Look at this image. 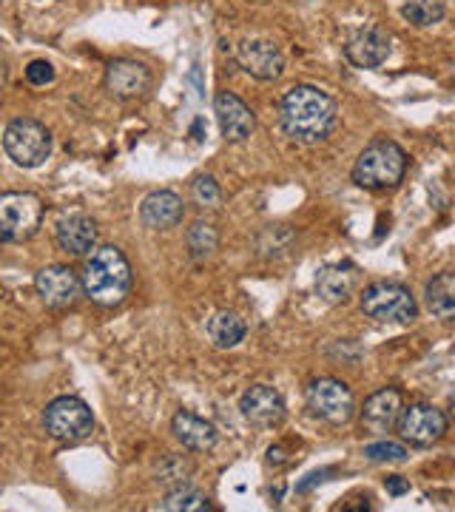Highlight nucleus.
<instances>
[{
  "label": "nucleus",
  "instance_id": "obj_1",
  "mask_svg": "<svg viewBox=\"0 0 455 512\" xmlns=\"http://www.w3.org/2000/svg\"><path fill=\"white\" fill-rule=\"evenodd\" d=\"M279 123L293 143L316 146L328 140L339 123V111L333 97L316 86H293L279 103Z\"/></svg>",
  "mask_w": 455,
  "mask_h": 512
},
{
  "label": "nucleus",
  "instance_id": "obj_2",
  "mask_svg": "<svg viewBox=\"0 0 455 512\" xmlns=\"http://www.w3.org/2000/svg\"><path fill=\"white\" fill-rule=\"evenodd\" d=\"M83 288L94 305L117 308L131 291V265L117 245L94 248L83 271Z\"/></svg>",
  "mask_w": 455,
  "mask_h": 512
},
{
  "label": "nucleus",
  "instance_id": "obj_3",
  "mask_svg": "<svg viewBox=\"0 0 455 512\" xmlns=\"http://www.w3.org/2000/svg\"><path fill=\"white\" fill-rule=\"evenodd\" d=\"M407 171V154L399 143L379 137L359 154L353 165V183L367 191H387L404 180Z\"/></svg>",
  "mask_w": 455,
  "mask_h": 512
},
{
  "label": "nucleus",
  "instance_id": "obj_4",
  "mask_svg": "<svg viewBox=\"0 0 455 512\" xmlns=\"http://www.w3.org/2000/svg\"><path fill=\"white\" fill-rule=\"evenodd\" d=\"M362 313L384 325H407L416 319V296L401 282H373L362 293Z\"/></svg>",
  "mask_w": 455,
  "mask_h": 512
},
{
  "label": "nucleus",
  "instance_id": "obj_5",
  "mask_svg": "<svg viewBox=\"0 0 455 512\" xmlns=\"http://www.w3.org/2000/svg\"><path fill=\"white\" fill-rule=\"evenodd\" d=\"M3 148L20 168H37L52 154V134L32 117H18L3 131Z\"/></svg>",
  "mask_w": 455,
  "mask_h": 512
},
{
  "label": "nucleus",
  "instance_id": "obj_6",
  "mask_svg": "<svg viewBox=\"0 0 455 512\" xmlns=\"http://www.w3.org/2000/svg\"><path fill=\"white\" fill-rule=\"evenodd\" d=\"M43 222V202L29 191H6L0 197V239L23 242L37 234Z\"/></svg>",
  "mask_w": 455,
  "mask_h": 512
},
{
  "label": "nucleus",
  "instance_id": "obj_7",
  "mask_svg": "<svg viewBox=\"0 0 455 512\" xmlns=\"http://www.w3.org/2000/svg\"><path fill=\"white\" fill-rule=\"evenodd\" d=\"M43 427L46 433L57 441H66V444H74V441L89 439L94 433V416H91L89 404L77 396H60L55 402L46 407L43 413Z\"/></svg>",
  "mask_w": 455,
  "mask_h": 512
},
{
  "label": "nucleus",
  "instance_id": "obj_8",
  "mask_svg": "<svg viewBox=\"0 0 455 512\" xmlns=\"http://www.w3.org/2000/svg\"><path fill=\"white\" fill-rule=\"evenodd\" d=\"M308 410L328 424H347L356 416V396L339 379H316L308 387Z\"/></svg>",
  "mask_w": 455,
  "mask_h": 512
},
{
  "label": "nucleus",
  "instance_id": "obj_9",
  "mask_svg": "<svg viewBox=\"0 0 455 512\" xmlns=\"http://www.w3.org/2000/svg\"><path fill=\"white\" fill-rule=\"evenodd\" d=\"M37 296L43 299L46 308H55V311H66L74 308L77 299L86 293L83 288V279L74 274L69 265H49L35 276Z\"/></svg>",
  "mask_w": 455,
  "mask_h": 512
},
{
  "label": "nucleus",
  "instance_id": "obj_10",
  "mask_svg": "<svg viewBox=\"0 0 455 512\" xmlns=\"http://www.w3.org/2000/svg\"><path fill=\"white\" fill-rule=\"evenodd\" d=\"M447 433V416L433 407V404H410L404 407L399 419V436L416 447H427L436 444L438 439H444Z\"/></svg>",
  "mask_w": 455,
  "mask_h": 512
},
{
  "label": "nucleus",
  "instance_id": "obj_11",
  "mask_svg": "<svg viewBox=\"0 0 455 512\" xmlns=\"http://www.w3.org/2000/svg\"><path fill=\"white\" fill-rule=\"evenodd\" d=\"M237 63L242 72H248L256 80H276L285 72V57L279 46L265 37H248L237 46Z\"/></svg>",
  "mask_w": 455,
  "mask_h": 512
},
{
  "label": "nucleus",
  "instance_id": "obj_12",
  "mask_svg": "<svg viewBox=\"0 0 455 512\" xmlns=\"http://www.w3.org/2000/svg\"><path fill=\"white\" fill-rule=\"evenodd\" d=\"M239 410H242V419L254 427H279L285 416H288V407L282 402L279 390L271 387V384H254L251 390H245L242 402H239Z\"/></svg>",
  "mask_w": 455,
  "mask_h": 512
},
{
  "label": "nucleus",
  "instance_id": "obj_13",
  "mask_svg": "<svg viewBox=\"0 0 455 512\" xmlns=\"http://www.w3.org/2000/svg\"><path fill=\"white\" fill-rule=\"evenodd\" d=\"M219 131L228 143H245L256 128V117L251 106L234 92H219L214 100Z\"/></svg>",
  "mask_w": 455,
  "mask_h": 512
},
{
  "label": "nucleus",
  "instance_id": "obj_14",
  "mask_svg": "<svg viewBox=\"0 0 455 512\" xmlns=\"http://www.w3.org/2000/svg\"><path fill=\"white\" fill-rule=\"evenodd\" d=\"M345 57L356 69H376L390 57V35L379 26H362L347 37Z\"/></svg>",
  "mask_w": 455,
  "mask_h": 512
},
{
  "label": "nucleus",
  "instance_id": "obj_15",
  "mask_svg": "<svg viewBox=\"0 0 455 512\" xmlns=\"http://www.w3.org/2000/svg\"><path fill=\"white\" fill-rule=\"evenodd\" d=\"M151 69L140 60H114L106 69V92L117 100H134L151 89Z\"/></svg>",
  "mask_w": 455,
  "mask_h": 512
},
{
  "label": "nucleus",
  "instance_id": "obj_16",
  "mask_svg": "<svg viewBox=\"0 0 455 512\" xmlns=\"http://www.w3.org/2000/svg\"><path fill=\"white\" fill-rule=\"evenodd\" d=\"M404 402L396 387H382L376 390L362 407V424L370 433H387L390 427H399Z\"/></svg>",
  "mask_w": 455,
  "mask_h": 512
},
{
  "label": "nucleus",
  "instance_id": "obj_17",
  "mask_svg": "<svg viewBox=\"0 0 455 512\" xmlns=\"http://www.w3.org/2000/svg\"><path fill=\"white\" fill-rule=\"evenodd\" d=\"M171 433L191 453H208L217 447V427L202 416H194L188 410H180L171 421Z\"/></svg>",
  "mask_w": 455,
  "mask_h": 512
},
{
  "label": "nucleus",
  "instance_id": "obj_18",
  "mask_svg": "<svg viewBox=\"0 0 455 512\" xmlns=\"http://www.w3.org/2000/svg\"><path fill=\"white\" fill-rule=\"evenodd\" d=\"M55 239L60 251H66V254H89L97 245V222L86 217V214H69V217L57 222Z\"/></svg>",
  "mask_w": 455,
  "mask_h": 512
},
{
  "label": "nucleus",
  "instance_id": "obj_19",
  "mask_svg": "<svg viewBox=\"0 0 455 512\" xmlns=\"http://www.w3.org/2000/svg\"><path fill=\"white\" fill-rule=\"evenodd\" d=\"M182 200L174 191H154L140 205V217L151 231H171L182 222Z\"/></svg>",
  "mask_w": 455,
  "mask_h": 512
},
{
  "label": "nucleus",
  "instance_id": "obj_20",
  "mask_svg": "<svg viewBox=\"0 0 455 512\" xmlns=\"http://www.w3.org/2000/svg\"><path fill=\"white\" fill-rule=\"evenodd\" d=\"M359 274L350 262L342 265H328L316 274V293L328 302V305H345L347 299L356 291Z\"/></svg>",
  "mask_w": 455,
  "mask_h": 512
},
{
  "label": "nucleus",
  "instance_id": "obj_21",
  "mask_svg": "<svg viewBox=\"0 0 455 512\" xmlns=\"http://www.w3.org/2000/svg\"><path fill=\"white\" fill-rule=\"evenodd\" d=\"M424 302L436 319H455V274L433 276L427 282Z\"/></svg>",
  "mask_w": 455,
  "mask_h": 512
},
{
  "label": "nucleus",
  "instance_id": "obj_22",
  "mask_svg": "<svg viewBox=\"0 0 455 512\" xmlns=\"http://www.w3.org/2000/svg\"><path fill=\"white\" fill-rule=\"evenodd\" d=\"M245 333H248V328H245V322L239 319L237 313L222 311L217 316H211V322H208V339L219 350L237 348L239 342L245 339Z\"/></svg>",
  "mask_w": 455,
  "mask_h": 512
},
{
  "label": "nucleus",
  "instance_id": "obj_23",
  "mask_svg": "<svg viewBox=\"0 0 455 512\" xmlns=\"http://www.w3.org/2000/svg\"><path fill=\"white\" fill-rule=\"evenodd\" d=\"M160 510L165 512H208L211 510V501L200 493L197 487L191 484H180V487H171V493L165 495L160 501Z\"/></svg>",
  "mask_w": 455,
  "mask_h": 512
},
{
  "label": "nucleus",
  "instance_id": "obj_24",
  "mask_svg": "<svg viewBox=\"0 0 455 512\" xmlns=\"http://www.w3.org/2000/svg\"><path fill=\"white\" fill-rule=\"evenodd\" d=\"M194 461L188 456H180V453H165L154 473H157V481L165 484V487H180V484H188V478L194 476Z\"/></svg>",
  "mask_w": 455,
  "mask_h": 512
},
{
  "label": "nucleus",
  "instance_id": "obj_25",
  "mask_svg": "<svg viewBox=\"0 0 455 512\" xmlns=\"http://www.w3.org/2000/svg\"><path fill=\"white\" fill-rule=\"evenodd\" d=\"M185 242H188V251L194 259H211L217 254L219 248V231L211 225V222H194L185 234Z\"/></svg>",
  "mask_w": 455,
  "mask_h": 512
},
{
  "label": "nucleus",
  "instance_id": "obj_26",
  "mask_svg": "<svg viewBox=\"0 0 455 512\" xmlns=\"http://www.w3.org/2000/svg\"><path fill=\"white\" fill-rule=\"evenodd\" d=\"M401 15L410 20L413 26H433L444 18V0H404Z\"/></svg>",
  "mask_w": 455,
  "mask_h": 512
},
{
  "label": "nucleus",
  "instance_id": "obj_27",
  "mask_svg": "<svg viewBox=\"0 0 455 512\" xmlns=\"http://www.w3.org/2000/svg\"><path fill=\"white\" fill-rule=\"evenodd\" d=\"M364 456L370 461H404L407 450L396 444V441H376V444H367L364 447Z\"/></svg>",
  "mask_w": 455,
  "mask_h": 512
},
{
  "label": "nucleus",
  "instance_id": "obj_28",
  "mask_svg": "<svg viewBox=\"0 0 455 512\" xmlns=\"http://www.w3.org/2000/svg\"><path fill=\"white\" fill-rule=\"evenodd\" d=\"M191 197H194V202H197L200 208H214L219 202V197H222V191H219V185L214 177H200V180L194 183V188H191Z\"/></svg>",
  "mask_w": 455,
  "mask_h": 512
},
{
  "label": "nucleus",
  "instance_id": "obj_29",
  "mask_svg": "<svg viewBox=\"0 0 455 512\" xmlns=\"http://www.w3.org/2000/svg\"><path fill=\"white\" fill-rule=\"evenodd\" d=\"M26 80H29L32 86H46V83L55 80V66L46 63V60H32L29 69H26Z\"/></svg>",
  "mask_w": 455,
  "mask_h": 512
},
{
  "label": "nucleus",
  "instance_id": "obj_30",
  "mask_svg": "<svg viewBox=\"0 0 455 512\" xmlns=\"http://www.w3.org/2000/svg\"><path fill=\"white\" fill-rule=\"evenodd\" d=\"M407 490H410V484H407V481H401V478H387V493L401 495V493H407Z\"/></svg>",
  "mask_w": 455,
  "mask_h": 512
},
{
  "label": "nucleus",
  "instance_id": "obj_31",
  "mask_svg": "<svg viewBox=\"0 0 455 512\" xmlns=\"http://www.w3.org/2000/svg\"><path fill=\"white\" fill-rule=\"evenodd\" d=\"M450 410H453V419H455V396H453V402H450Z\"/></svg>",
  "mask_w": 455,
  "mask_h": 512
},
{
  "label": "nucleus",
  "instance_id": "obj_32",
  "mask_svg": "<svg viewBox=\"0 0 455 512\" xmlns=\"http://www.w3.org/2000/svg\"><path fill=\"white\" fill-rule=\"evenodd\" d=\"M453 72H455V66H453Z\"/></svg>",
  "mask_w": 455,
  "mask_h": 512
}]
</instances>
